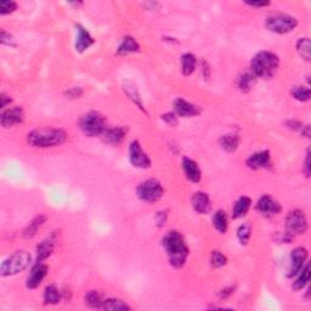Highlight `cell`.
Returning a JSON list of instances; mask_svg holds the SVG:
<instances>
[{
    "mask_svg": "<svg viewBox=\"0 0 311 311\" xmlns=\"http://www.w3.org/2000/svg\"><path fill=\"white\" fill-rule=\"evenodd\" d=\"M296 275H298V277H296L294 283H293V287H294L295 290H300V289H303L307 283H309V279H310V264L309 262H306V264L304 265L303 269L299 271Z\"/></svg>",
    "mask_w": 311,
    "mask_h": 311,
    "instance_id": "f1b7e54d",
    "label": "cell"
},
{
    "mask_svg": "<svg viewBox=\"0 0 311 311\" xmlns=\"http://www.w3.org/2000/svg\"><path fill=\"white\" fill-rule=\"evenodd\" d=\"M45 221H47V216H45L44 214H39V215H37L36 218H34L33 220L27 225V227L25 229L24 237L25 238L34 237V236L37 235V232L39 231V229H41L43 225L45 224Z\"/></svg>",
    "mask_w": 311,
    "mask_h": 311,
    "instance_id": "d4e9b609",
    "label": "cell"
},
{
    "mask_svg": "<svg viewBox=\"0 0 311 311\" xmlns=\"http://www.w3.org/2000/svg\"><path fill=\"white\" fill-rule=\"evenodd\" d=\"M239 142H241V136L236 133H230L226 134V135H222L220 139H219V144L222 150H225L226 152L232 153L237 150L239 146Z\"/></svg>",
    "mask_w": 311,
    "mask_h": 311,
    "instance_id": "44dd1931",
    "label": "cell"
},
{
    "mask_svg": "<svg viewBox=\"0 0 311 311\" xmlns=\"http://www.w3.org/2000/svg\"><path fill=\"white\" fill-rule=\"evenodd\" d=\"M17 9V4L15 2H3L0 3V15H9L13 14Z\"/></svg>",
    "mask_w": 311,
    "mask_h": 311,
    "instance_id": "8d00e7d4",
    "label": "cell"
},
{
    "mask_svg": "<svg viewBox=\"0 0 311 311\" xmlns=\"http://www.w3.org/2000/svg\"><path fill=\"white\" fill-rule=\"evenodd\" d=\"M247 167L252 170H260L267 169L271 167V155L267 150L259 151V152L253 153L247 158L246 161Z\"/></svg>",
    "mask_w": 311,
    "mask_h": 311,
    "instance_id": "8fae6325",
    "label": "cell"
},
{
    "mask_svg": "<svg viewBox=\"0 0 311 311\" xmlns=\"http://www.w3.org/2000/svg\"><path fill=\"white\" fill-rule=\"evenodd\" d=\"M296 51H298L299 55L301 56V59H304L305 61L309 62L311 60V43L309 38H300L296 42Z\"/></svg>",
    "mask_w": 311,
    "mask_h": 311,
    "instance_id": "1f68e13d",
    "label": "cell"
},
{
    "mask_svg": "<svg viewBox=\"0 0 311 311\" xmlns=\"http://www.w3.org/2000/svg\"><path fill=\"white\" fill-rule=\"evenodd\" d=\"M250 237H252V227H250V225L248 224L241 225L237 230V238L239 243H241L242 246H246V244H248V242H249Z\"/></svg>",
    "mask_w": 311,
    "mask_h": 311,
    "instance_id": "e575fe53",
    "label": "cell"
},
{
    "mask_svg": "<svg viewBox=\"0 0 311 311\" xmlns=\"http://www.w3.org/2000/svg\"><path fill=\"white\" fill-rule=\"evenodd\" d=\"M62 293L58 289L55 284H50L45 288L44 303L47 305H56L61 301Z\"/></svg>",
    "mask_w": 311,
    "mask_h": 311,
    "instance_id": "4316f807",
    "label": "cell"
},
{
    "mask_svg": "<svg viewBox=\"0 0 311 311\" xmlns=\"http://www.w3.org/2000/svg\"><path fill=\"white\" fill-rule=\"evenodd\" d=\"M192 207L197 213L208 214L212 210V203H210L209 196L205 192H195L192 196Z\"/></svg>",
    "mask_w": 311,
    "mask_h": 311,
    "instance_id": "d6986e66",
    "label": "cell"
},
{
    "mask_svg": "<svg viewBox=\"0 0 311 311\" xmlns=\"http://www.w3.org/2000/svg\"><path fill=\"white\" fill-rule=\"evenodd\" d=\"M213 226L220 233H225L229 229V219L224 210H216L213 215Z\"/></svg>",
    "mask_w": 311,
    "mask_h": 311,
    "instance_id": "83f0119b",
    "label": "cell"
},
{
    "mask_svg": "<svg viewBox=\"0 0 311 311\" xmlns=\"http://www.w3.org/2000/svg\"><path fill=\"white\" fill-rule=\"evenodd\" d=\"M227 264V256L219 250H214L210 255V265L214 269H220Z\"/></svg>",
    "mask_w": 311,
    "mask_h": 311,
    "instance_id": "d590c367",
    "label": "cell"
},
{
    "mask_svg": "<svg viewBox=\"0 0 311 311\" xmlns=\"http://www.w3.org/2000/svg\"><path fill=\"white\" fill-rule=\"evenodd\" d=\"M129 161L135 168L148 169L151 167V159L147 153L144 152L138 140H134L129 146Z\"/></svg>",
    "mask_w": 311,
    "mask_h": 311,
    "instance_id": "9c48e42d",
    "label": "cell"
},
{
    "mask_svg": "<svg viewBox=\"0 0 311 311\" xmlns=\"http://www.w3.org/2000/svg\"><path fill=\"white\" fill-rule=\"evenodd\" d=\"M128 129L124 127H115V128H106L104 133L101 134L100 138L102 141L110 145H119L124 141L125 136H127Z\"/></svg>",
    "mask_w": 311,
    "mask_h": 311,
    "instance_id": "2e32d148",
    "label": "cell"
},
{
    "mask_svg": "<svg viewBox=\"0 0 311 311\" xmlns=\"http://www.w3.org/2000/svg\"><path fill=\"white\" fill-rule=\"evenodd\" d=\"M250 205H252V201H250L249 197L242 196L236 201V203L233 204L232 208V218L233 219H241L243 216L247 215L248 210L250 209Z\"/></svg>",
    "mask_w": 311,
    "mask_h": 311,
    "instance_id": "7402d4cb",
    "label": "cell"
},
{
    "mask_svg": "<svg viewBox=\"0 0 311 311\" xmlns=\"http://www.w3.org/2000/svg\"><path fill=\"white\" fill-rule=\"evenodd\" d=\"M0 100H2V107L5 108L8 106V104H10L11 102V99L9 98L8 95H5V94H2V96H0Z\"/></svg>",
    "mask_w": 311,
    "mask_h": 311,
    "instance_id": "bcb514c9",
    "label": "cell"
},
{
    "mask_svg": "<svg viewBox=\"0 0 311 311\" xmlns=\"http://www.w3.org/2000/svg\"><path fill=\"white\" fill-rule=\"evenodd\" d=\"M255 209L261 214H266V215H276V214L281 212L282 207L275 198H272L269 195H265L259 198Z\"/></svg>",
    "mask_w": 311,
    "mask_h": 311,
    "instance_id": "9a60e30c",
    "label": "cell"
},
{
    "mask_svg": "<svg viewBox=\"0 0 311 311\" xmlns=\"http://www.w3.org/2000/svg\"><path fill=\"white\" fill-rule=\"evenodd\" d=\"M310 88L307 87H293L290 90V95L294 98L296 101L306 102L310 100Z\"/></svg>",
    "mask_w": 311,
    "mask_h": 311,
    "instance_id": "d6a6232c",
    "label": "cell"
},
{
    "mask_svg": "<svg viewBox=\"0 0 311 311\" xmlns=\"http://www.w3.org/2000/svg\"><path fill=\"white\" fill-rule=\"evenodd\" d=\"M197 67V59L195 55L187 53L181 56V73L184 76H191Z\"/></svg>",
    "mask_w": 311,
    "mask_h": 311,
    "instance_id": "484cf974",
    "label": "cell"
},
{
    "mask_svg": "<svg viewBox=\"0 0 311 311\" xmlns=\"http://www.w3.org/2000/svg\"><path fill=\"white\" fill-rule=\"evenodd\" d=\"M181 165H182V170H184L185 176H186L188 180H190L191 182H195V184L201 181L202 172H201V169H199L197 162L193 161V159L188 158V157H184V158H182Z\"/></svg>",
    "mask_w": 311,
    "mask_h": 311,
    "instance_id": "e0dca14e",
    "label": "cell"
},
{
    "mask_svg": "<svg viewBox=\"0 0 311 311\" xmlns=\"http://www.w3.org/2000/svg\"><path fill=\"white\" fill-rule=\"evenodd\" d=\"M162 246H163L173 267L180 269L186 264L190 250H188L186 242L179 231L172 230L165 233L164 237L162 238Z\"/></svg>",
    "mask_w": 311,
    "mask_h": 311,
    "instance_id": "6da1fadb",
    "label": "cell"
},
{
    "mask_svg": "<svg viewBox=\"0 0 311 311\" xmlns=\"http://www.w3.org/2000/svg\"><path fill=\"white\" fill-rule=\"evenodd\" d=\"M31 259H32L31 254L26 250H19V252L14 253L13 255H10L2 262L0 275L3 277H8V276H14L19 272H22L30 266Z\"/></svg>",
    "mask_w": 311,
    "mask_h": 311,
    "instance_id": "277c9868",
    "label": "cell"
},
{
    "mask_svg": "<svg viewBox=\"0 0 311 311\" xmlns=\"http://www.w3.org/2000/svg\"><path fill=\"white\" fill-rule=\"evenodd\" d=\"M254 79H255V77L253 76V73L250 72H246L242 74L241 77L238 78V88L239 90L243 91V93H248V91L250 90V88H252V83L254 82Z\"/></svg>",
    "mask_w": 311,
    "mask_h": 311,
    "instance_id": "836d02e7",
    "label": "cell"
},
{
    "mask_svg": "<svg viewBox=\"0 0 311 311\" xmlns=\"http://www.w3.org/2000/svg\"><path fill=\"white\" fill-rule=\"evenodd\" d=\"M83 95V89L82 88H70L68 90L65 91V96L67 99H79Z\"/></svg>",
    "mask_w": 311,
    "mask_h": 311,
    "instance_id": "74e56055",
    "label": "cell"
},
{
    "mask_svg": "<svg viewBox=\"0 0 311 311\" xmlns=\"http://www.w3.org/2000/svg\"><path fill=\"white\" fill-rule=\"evenodd\" d=\"M246 4L252 8H265L269 7L270 2H246Z\"/></svg>",
    "mask_w": 311,
    "mask_h": 311,
    "instance_id": "7bdbcfd3",
    "label": "cell"
},
{
    "mask_svg": "<svg viewBox=\"0 0 311 311\" xmlns=\"http://www.w3.org/2000/svg\"><path fill=\"white\" fill-rule=\"evenodd\" d=\"M311 167H310V150L306 151V157H305V163H304V174L306 178L310 176Z\"/></svg>",
    "mask_w": 311,
    "mask_h": 311,
    "instance_id": "60d3db41",
    "label": "cell"
},
{
    "mask_svg": "<svg viewBox=\"0 0 311 311\" xmlns=\"http://www.w3.org/2000/svg\"><path fill=\"white\" fill-rule=\"evenodd\" d=\"M67 133L61 128L43 127L27 134V144L37 148L56 147L67 141Z\"/></svg>",
    "mask_w": 311,
    "mask_h": 311,
    "instance_id": "7a4b0ae2",
    "label": "cell"
},
{
    "mask_svg": "<svg viewBox=\"0 0 311 311\" xmlns=\"http://www.w3.org/2000/svg\"><path fill=\"white\" fill-rule=\"evenodd\" d=\"M278 67V56L271 51H259L250 62V72L255 78H272L277 72Z\"/></svg>",
    "mask_w": 311,
    "mask_h": 311,
    "instance_id": "3957f363",
    "label": "cell"
},
{
    "mask_svg": "<svg viewBox=\"0 0 311 311\" xmlns=\"http://www.w3.org/2000/svg\"><path fill=\"white\" fill-rule=\"evenodd\" d=\"M48 271H49L48 265L43 264V262H37V264L32 267V270H31L30 276H28L27 282H26L27 288H30V289H36V288L42 283L43 279L47 277Z\"/></svg>",
    "mask_w": 311,
    "mask_h": 311,
    "instance_id": "4fadbf2b",
    "label": "cell"
},
{
    "mask_svg": "<svg viewBox=\"0 0 311 311\" xmlns=\"http://www.w3.org/2000/svg\"><path fill=\"white\" fill-rule=\"evenodd\" d=\"M78 127L87 136L95 138V136H101V134L106 129V121L104 116L98 112H88L79 118Z\"/></svg>",
    "mask_w": 311,
    "mask_h": 311,
    "instance_id": "5b68a950",
    "label": "cell"
},
{
    "mask_svg": "<svg viewBox=\"0 0 311 311\" xmlns=\"http://www.w3.org/2000/svg\"><path fill=\"white\" fill-rule=\"evenodd\" d=\"M140 50L139 43L133 38V37L128 36L124 37L123 41L119 44L118 49H117V54L118 55H129V54L138 53Z\"/></svg>",
    "mask_w": 311,
    "mask_h": 311,
    "instance_id": "cb8c5ba5",
    "label": "cell"
},
{
    "mask_svg": "<svg viewBox=\"0 0 311 311\" xmlns=\"http://www.w3.org/2000/svg\"><path fill=\"white\" fill-rule=\"evenodd\" d=\"M55 243H56V236L51 235L50 237L44 239V241H42L41 243L38 244V247H37V262H43L49 258L54 252Z\"/></svg>",
    "mask_w": 311,
    "mask_h": 311,
    "instance_id": "ffe728a7",
    "label": "cell"
},
{
    "mask_svg": "<svg viewBox=\"0 0 311 311\" xmlns=\"http://www.w3.org/2000/svg\"><path fill=\"white\" fill-rule=\"evenodd\" d=\"M286 125H287L288 128H289V129L299 130V131H300L301 128L304 127L303 123H301V122H299V121H288L287 123H286Z\"/></svg>",
    "mask_w": 311,
    "mask_h": 311,
    "instance_id": "b9f144b4",
    "label": "cell"
},
{
    "mask_svg": "<svg viewBox=\"0 0 311 311\" xmlns=\"http://www.w3.org/2000/svg\"><path fill=\"white\" fill-rule=\"evenodd\" d=\"M136 195L146 203H156L164 195V188L156 179H148L142 181L136 188Z\"/></svg>",
    "mask_w": 311,
    "mask_h": 311,
    "instance_id": "52a82bcc",
    "label": "cell"
},
{
    "mask_svg": "<svg viewBox=\"0 0 311 311\" xmlns=\"http://www.w3.org/2000/svg\"><path fill=\"white\" fill-rule=\"evenodd\" d=\"M0 43L3 45H14V39L10 34L5 32V31H2V36H0Z\"/></svg>",
    "mask_w": 311,
    "mask_h": 311,
    "instance_id": "ab89813d",
    "label": "cell"
},
{
    "mask_svg": "<svg viewBox=\"0 0 311 311\" xmlns=\"http://www.w3.org/2000/svg\"><path fill=\"white\" fill-rule=\"evenodd\" d=\"M174 113L178 117H195L201 113V108L191 104L185 99H175L173 102Z\"/></svg>",
    "mask_w": 311,
    "mask_h": 311,
    "instance_id": "5bb4252c",
    "label": "cell"
},
{
    "mask_svg": "<svg viewBox=\"0 0 311 311\" xmlns=\"http://www.w3.org/2000/svg\"><path fill=\"white\" fill-rule=\"evenodd\" d=\"M123 90L127 94V96L133 101L134 105H136V107H139L142 112H146L144 108V104H142V100L140 98V94L138 91V87H136L134 83L131 82H125L123 84Z\"/></svg>",
    "mask_w": 311,
    "mask_h": 311,
    "instance_id": "603a6c76",
    "label": "cell"
},
{
    "mask_svg": "<svg viewBox=\"0 0 311 311\" xmlns=\"http://www.w3.org/2000/svg\"><path fill=\"white\" fill-rule=\"evenodd\" d=\"M307 255H309L307 250L303 247H298L292 250V253H290V269L288 277L296 276V273L303 269L304 265L306 264Z\"/></svg>",
    "mask_w": 311,
    "mask_h": 311,
    "instance_id": "7c38bea8",
    "label": "cell"
},
{
    "mask_svg": "<svg viewBox=\"0 0 311 311\" xmlns=\"http://www.w3.org/2000/svg\"><path fill=\"white\" fill-rule=\"evenodd\" d=\"M24 121V108L20 106L8 108V110L3 111L2 117H0V123H2L3 128H13L17 124H21Z\"/></svg>",
    "mask_w": 311,
    "mask_h": 311,
    "instance_id": "30bf717a",
    "label": "cell"
},
{
    "mask_svg": "<svg viewBox=\"0 0 311 311\" xmlns=\"http://www.w3.org/2000/svg\"><path fill=\"white\" fill-rule=\"evenodd\" d=\"M101 309L122 311V310H131V307L127 303H124L123 300H121V299L110 298V299H105L104 303H102L101 305Z\"/></svg>",
    "mask_w": 311,
    "mask_h": 311,
    "instance_id": "4dcf8cb0",
    "label": "cell"
},
{
    "mask_svg": "<svg viewBox=\"0 0 311 311\" xmlns=\"http://www.w3.org/2000/svg\"><path fill=\"white\" fill-rule=\"evenodd\" d=\"M95 43V39L91 37V34L85 30L81 25L77 26V38H76V50L78 53H84L91 45Z\"/></svg>",
    "mask_w": 311,
    "mask_h": 311,
    "instance_id": "ac0fdd59",
    "label": "cell"
},
{
    "mask_svg": "<svg viewBox=\"0 0 311 311\" xmlns=\"http://www.w3.org/2000/svg\"><path fill=\"white\" fill-rule=\"evenodd\" d=\"M162 119H163L165 123L169 124V125H176V124H178V116H176L174 112L165 113V115L162 116Z\"/></svg>",
    "mask_w": 311,
    "mask_h": 311,
    "instance_id": "f35d334b",
    "label": "cell"
},
{
    "mask_svg": "<svg viewBox=\"0 0 311 311\" xmlns=\"http://www.w3.org/2000/svg\"><path fill=\"white\" fill-rule=\"evenodd\" d=\"M265 26L270 32L276 34H287L293 32L298 26V20L287 14H272L267 16Z\"/></svg>",
    "mask_w": 311,
    "mask_h": 311,
    "instance_id": "8992f818",
    "label": "cell"
},
{
    "mask_svg": "<svg viewBox=\"0 0 311 311\" xmlns=\"http://www.w3.org/2000/svg\"><path fill=\"white\" fill-rule=\"evenodd\" d=\"M309 224H307L306 215L303 210L293 209L286 216V232L289 236L304 235L306 232Z\"/></svg>",
    "mask_w": 311,
    "mask_h": 311,
    "instance_id": "ba28073f",
    "label": "cell"
},
{
    "mask_svg": "<svg viewBox=\"0 0 311 311\" xmlns=\"http://www.w3.org/2000/svg\"><path fill=\"white\" fill-rule=\"evenodd\" d=\"M233 292V288H225V289H222L220 293H219V296H220V299H226L229 298V296L232 294Z\"/></svg>",
    "mask_w": 311,
    "mask_h": 311,
    "instance_id": "f6af8a7d",
    "label": "cell"
},
{
    "mask_svg": "<svg viewBox=\"0 0 311 311\" xmlns=\"http://www.w3.org/2000/svg\"><path fill=\"white\" fill-rule=\"evenodd\" d=\"M202 74H203V79H209L210 77V68L205 61L202 62Z\"/></svg>",
    "mask_w": 311,
    "mask_h": 311,
    "instance_id": "ee69618b",
    "label": "cell"
},
{
    "mask_svg": "<svg viewBox=\"0 0 311 311\" xmlns=\"http://www.w3.org/2000/svg\"><path fill=\"white\" fill-rule=\"evenodd\" d=\"M85 305L93 309H101V305L104 303V298H102V293L98 292V290H89L84 296Z\"/></svg>",
    "mask_w": 311,
    "mask_h": 311,
    "instance_id": "f546056e",
    "label": "cell"
}]
</instances>
